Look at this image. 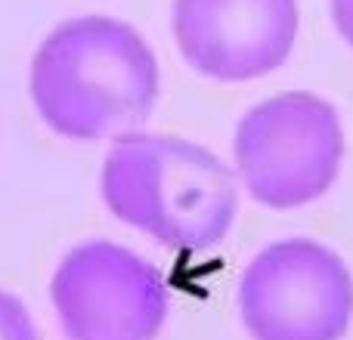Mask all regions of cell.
<instances>
[{"instance_id":"1","label":"cell","mask_w":353,"mask_h":340,"mask_svg":"<svg viewBox=\"0 0 353 340\" xmlns=\"http://www.w3.org/2000/svg\"><path fill=\"white\" fill-rule=\"evenodd\" d=\"M28 93L56 136L112 142L146 130L161 96L159 56L130 22L81 12L41 37L28 65Z\"/></svg>"},{"instance_id":"2","label":"cell","mask_w":353,"mask_h":340,"mask_svg":"<svg viewBox=\"0 0 353 340\" xmlns=\"http://www.w3.org/2000/svg\"><path fill=\"white\" fill-rule=\"evenodd\" d=\"M239 176L195 140L134 130L109 142L99 195L115 220L174 254L223 244L239 217Z\"/></svg>"},{"instance_id":"3","label":"cell","mask_w":353,"mask_h":340,"mask_svg":"<svg viewBox=\"0 0 353 340\" xmlns=\"http://www.w3.org/2000/svg\"><path fill=\"white\" fill-rule=\"evenodd\" d=\"M347 152L341 111L313 90H285L254 103L232 130L239 186L270 211L319 201L338 182Z\"/></svg>"},{"instance_id":"4","label":"cell","mask_w":353,"mask_h":340,"mask_svg":"<svg viewBox=\"0 0 353 340\" xmlns=\"http://www.w3.org/2000/svg\"><path fill=\"white\" fill-rule=\"evenodd\" d=\"M236 304L251 340H344L353 325V273L325 242L288 235L248 260Z\"/></svg>"},{"instance_id":"5","label":"cell","mask_w":353,"mask_h":340,"mask_svg":"<svg viewBox=\"0 0 353 340\" xmlns=\"http://www.w3.org/2000/svg\"><path fill=\"white\" fill-rule=\"evenodd\" d=\"M50 304L65 340H159L171 288L134 248L87 238L56 263Z\"/></svg>"},{"instance_id":"6","label":"cell","mask_w":353,"mask_h":340,"mask_svg":"<svg viewBox=\"0 0 353 340\" xmlns=\"http://www.w3.org/2000/svg\"><path fill=\"white\" fill-rule=\"evenodd\" d=\"M298 0H174L171 34L201 78L245 84L288 62L298 41Z\"/></svg>"},{"instance_id":"7","label":"cell","mask_w":353,"mask_h":340,"mask_svg":"<svg viewBox=\"0 0 353 340\" xmlns=\"http://www.w3.org/2000/svg\"><path fill=\"white\" fill-rule=\"evenodd\" d=\"M0 340H43L28 304L0 288Z\"/></svg>"},{"instance_id":"8","label":"cell","mask_w":353,"mask_h":340,"mask_svg":"<svg viewBox=\"0 0 353 340\" xmlns=\"http://www.w3.org/2000/svg\"><path fill=\"white\" fill-rule=\"evenodd\" d=\"M329 16L341 41L353 50V0H329Z\"/></svg>"}]
</instances>
